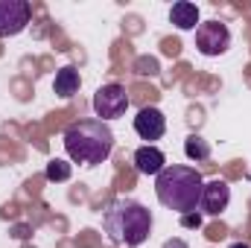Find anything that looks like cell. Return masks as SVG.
<instances>
[{"label":"cell","instance_id":"17","mask_svg":"<svg viewBox=\"0 0 251 248\" xmlns=\"http://www.w3.org/2000/svg\"><path fill=\"white\" fill-rule=\"evenodd\" d=\"M231 248H249V243H234Z\"/></svg>","mask_w":251,"mask_h":248},{"label":"cell","instance_id":"15","mask_svg":"<svg viewBox=\"0 0 251 248\" xmlns=\"http://www.w3.org/2000/svg\"><path fill=\"white\" fill-rule=\"evenodd\" d=\"M181 225L184 228H201V213H196V210L193 213H184L181 216Z\"/></svg>","mask_w":251,"mask_h":248},{"label":"cell","instance_id":"14","mask_svg":"<svg viewBox=\"0 0 251 248\" xmlns=\"http://www.w3.org/2000/svg\"><path fill=\"white\" fill-rule=\"evenodd\" d=\"M137 73H140V76H146V73L155 76V73H158V62H155V59H140V62H137Z\"/></svg>","mask_w":251,"mask_h":248},{"label":"cell","instance_id":"9","mask_svg":"<svg viewBox=\"0 0 251 248\" xmlns=\"http://www.w3.org/2000/svg\"><path fill=\"white\" fill-rule=\"evenodd\" d=\"M164 167H167V158H164V152L158 146H149L146 143V146H140L134 152V170L140 175H158Z\"/></svg>","mask_w":251,"mask_h":248},{"label":"cell","instance_id":"8","mask_svg":"<svg viewBox=\"0 0 251 248\" xmlns=\"http://www.w3.org/2000/svg\"><path fill=\"white\" fill-rule=\"evenodd\" d=\"M228 201H231V187L225 184L222 178H213V181H207V184L201 187V201H199V207H201L207 216H219V213L228 207Z\"/></svg>","mask_w":251,"mask_h":248},{"label":"cell","instance_id":"11","mask_svg":"<svg viewBox=\"0 0 251 248\" xmlns=\"http://www.w3.org/2000/svg\"><path fill=\"white\" fill-rule=\"evenodd\" d=\"M79 85H82V79H79V70L76 67H70V64H64L62 70L56 73V79H53V91L67 99V97H73L76 91H79Z\"/></svg>","mask_w":251,"mask_h":248},{"label":"cell","instance_id":"16","mask_svg":"<svg viewBox=\"0 0 251 248\" xmlns=\"http://www.w3.org/2000/svg\"><path fill=\"white\" fill-rule=\"evenodd\" d=\"M164 248H187V243L176 237V240H167V243H164Z\"/></svg>","mask_w":251,"mask_h":248},{"label":"cell","instance_id":"2","mask_svg":"<svg viewBox=\"0 0 251 248\" xmlns=\"http://www.w3.org/2000/svg\"><path fill=\"white\" fill-rule=\"evenodd\" d=\"M201 175L196 167H164L158 175H155V193H158V201L167 207V210H176V213H193L201 201Z\"/></svg>","mask_w":251,"mask_h":248},{"label":"cell","instance_id":"10","mask_svg":"<svg viewBox=\"0 0 251 248\" xmlns=\"http://www.w3.org/2000/svg\"><path fill=\"white\" fill-rule=\"evenodd\" d=\"M170 21L178 26V29H196L199 26V9H196V3H190V0H178V3H173V9H170Z\"/></svg>","mask_w":251,"mask_h":248},{"label":"cell","instance_id":"7","mask_svg":"<svg viewBox=\"0 0 251 248\" xmlns=\"http://www.w3.org/2000/svg\"><path fill=\"white\" fill-rule=\"evenodd\" d=\"M134 131H137L143 140H149V146H152V140H161L164 131H167V117H164V111L155 108V105L140 108L137 117H134Z\"/></svg>","mask_w":251,"mask_h":248},{"label":"cell","instance_id":"3","mask_svg":"<svg viewBox=\"0 0 251 248\" xmlns=\"http://www.w3.org/2000/svg\"><path fill=\"white\" fill-rule=\"evenodd\" d=\"M114 149V134L102 120H79L64 131V152L73 164L97 167Z\"/></svg>","mask_w":251,"mask_h":248},{"label":"cell","instance_id":"12","mask_svg":"<svg viewBox=\"0 0 251 248\" xmlns=\"http://www.w3.org/2000/svg\"><path fill=\"white\" fill-rule=\"evenodd\" d=\"M184 152H187L190 161L201 164V161H207V158H210V143H207L204 137H199V134H190L187 140H184Z\"/></svg>","mask_w":251,"mask_h":248},{"label":"cell","instance_id":"6","mask_svg":"<svg viewBox=\"0 0 251 248\" xmlns=\"http://www.w3.org/2000/svg\"><path fill=\"white\" fill-rule=\"evenodd\" d=\"M29 15L32 9L26 0H0V38L24 32L29 24Z\"/></svg>","mask_w":251,"mask_h":248},{"label":"cell","instance_id":"4","mask_svg":"<svg viewBox=\"0 0 251 248\" xmlns=\"http://www.w3.org/2000/svg\"><path fill=\"white\" fill-rule=\"evenodd\" d=\"M196 47L201 56H222L231 47V32L222 21H204L196 26Z\"/></svg>","mask_w":251,"mask_h":248},{"label":"cell","instance_id":"13","mask_svg":"<svg viewBox=\"0 0 251 248\" xmlns=\"http://www.w3.org/2000/svg\"><path fill=\"white\" fill-rule=\"evenodd\" d=\"M44 175H47V181H67V178H70V164H64V161H50L47 170H44Z\"/></svg>","mask_w":251,"mask_h":248},{"label":"cell","instance_id":"1","mask_svg":"<svg viewBox=\"0 0 251 248\" xmlns=\"http://www.w3.org/2000/svg\"><path fill=\"white\" fill-rule=\"evenodd\" d=\"M102 225H105V234L117 246L137 248L149 240L155 219H152L149 207H143L140 201H134V198H114L105 207Z\"/></svg>","mask_w":251,"mask_h":248},{"label":"cell","instance_id":"5","mask_svg":"<svg viewBox=\"0 0 251 248\" xmlns=\"http://www.w3.org/2000/svg\"><path fill=\"white\" fill-rule=\"evenodd\" d=\"M126 108H128V94H126L123 85L111 82V85L97 88V94H94V111H97V117L102 123L114 120V117H123Z\"/></svg>","mask_w":251,"mask_h":248}]
</instances>
